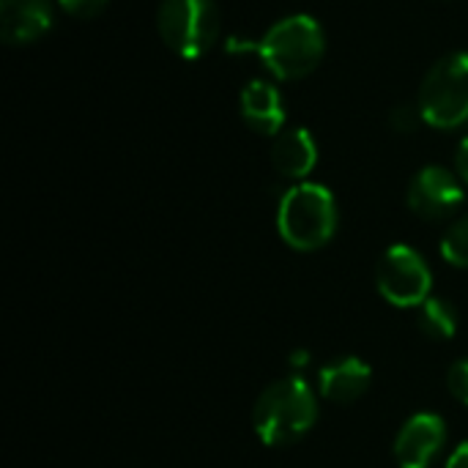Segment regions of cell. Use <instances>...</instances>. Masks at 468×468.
<instances>
[{
	"label": "cell",
	"mask_w": 468,
	"mask_h": 468,
	"mask_svg": "<svg viewBox=\"0 0 468 468\" xmlns=\"http://www.w3.org/2000/svg\"><path fill=\"white\" fill-rule=\"evenodd\" d=\"M230 49H252L277 80H302L324 60L326 36L318 19L293 14L277 19L261 38L230 44Z\"/></svg>",
	"instance_id": "1"
},
{
	"label": "cell",
	"mask_w": 468,
	"mask_h": 468,
	"mask_svg": "<svg viewBox=\"0 0 468 468\" xmlns=\"http://www.w3.org/2000/svg\"><path fill=\"white\" fill-rule=\"evenodd\" d=\"M318 420L315 392L302 378L269 384L252 409V428L269 447H291L304 439Z\"/></svg>",
	"instance_id": "2"
},
{
	"label": "cell",
	"mask_w": 468,
	"mask_h": 468,
	"mask_svg": "<svg viewBox=\"0 0 468 468\" xmlns=\"http://www.w3.org/2000/svg\"><path fill=\"white\" fill-rule=\"evenodd\" d=\"M335 195L313 181L291 186L277 208V230L282 241L299 252H315L326 247L337 233Z\"/></svg>",
	"instance_id": "3"
},
{
	"label": "cell",
	"mask_w": 468,
	"mask_h": 468,
	"mask_svg": "<svg viewBox=\"0 0 468 468\" xmlns=\"http://www.w3.org/2000/svg\"><path fill=\"white\" fill-rule=\"evenodd\" d=\"M417 104L433 129L452 132L468 126V52H450L431 66Z\"/></svg>",
	"instance_id": "4"
},
{
	"label": "cell",
	"mask_w": 468,
	"mask_h": 468,
	"mask_svg": "<svg viewBox=\"0 0 468 468\" xmlns=\"http://www.w3.org/2000/svg\"><path fill=\"white\" fill-rule=\"evenodd\" d=\"M156 30L170 52L195 60L219 41L222 14L214 0H162Z\"/></svg>",
	"instance_id": "5"
},
{
	"label": "cell",
	"mask_w": 468,
	"mask_h": 468,
	"mask_svg": "<svg viewBox=\"0 0 468 468\" xmlns=\"http://www.w3.org/2000/svg\"><path fill=\"white\" fill-rule=\"evenodd\" d=\"M378 293L395 307H417L428 299L433 277L428 261L409 244L389 247L376 266Z\"/></svg>",
	"instance_id": "6"
},
{
	"label": "cell",
	"mask_w": 468,
	"mask_h": 468,
	"mask_svg": "<svg viewBox=\"0 0 468 468\" xmlns=\"http://www.w3.org/2000/svg\"><path fill=\"white\" fill-rule=\"evenodd\" d=\"M406 200L422 219H447L463 203V181L441 165H428L411 178Z\"/></svg>",
	"instance_id": "7"
},
{
	"label": "cell",
	"mask_w": 468,
	"mask_h": 468,
	"mask_svg": "<svg viewBox=\"0 0 468 468\" xmlns=\"http://www.w3.org/2000/svg\"><path fill=\"white\" fill-rule=\"evenodd\" d=\"M444 444V420L436 414H414L395 439V461L400 468H431Z\"/></svg>",
	"instance_id": "8"
},
{
	"label": "cell",
	"mask_w": 468,
	"mask_h": 468,
	"mask_svg": "<svg viewBox=\"0 0 468 468\" xmlns=\"http://www.w3.org/2000/svg\"><path fill=\"white\" fill-rule=\"evenodd\" d=\"M52 19V0H0V38L8 47H25L44 38Z\"/></svg>",
	"instance_id": "9"
},
{
	"label": "cell",
	"mask_w": 468,
	"mask_h": 468,
	"mask_svg": "<svg viewBox=\"0 0 468 468\" xmlns=\"http://www.w3.org/2000/svg\"><path fill=\"white\" fill-rule=\"evenodd\" d=\"M241 118L255 134L277 137L288 121L280 88L266 80L247 82L241 90Z\"/></svg>",
	"instance_id": "10"
},
{
	"label": "cell",
	"mask_w": 468,
	"mask_h": 468,
	"mask_svg": "<svg viewBox=\"0 0 468 468\" xmlns=\"http://www.w3.org/2000/svg\"><path fill=\"white\" fill-rule=\"evenodd\" d=\"M271 165L282 178L302 181L318 165V143L310 129H282L271 145Z\"/></svg>",
	"instance_id": "11"
},
{
	"label": "cell",
	"mask_w": 468,
	"mask_h": 468,
	"mask_svg": "<svg viewBox=\"0 0 468 468\" xmlns=\"http://www.w3.org/2000/svg\"><path fill=\"white\" fill-rule=\"evenodd\" d=\"M370 387V367L356 356H340L321 370V395L332 403H354Z\"/></svg>",
	"instance_id": "12"
},
{
	"label": "cell",
	"mask_w": 468,
	"mask_h": 468,
	"mask_svg": "<svg viewBox=\"0 0 468 468\" xmlns=\"http://www.w3.org/2000/svg\"><path fill=\"white\" fill-rule=\"evenodd\" d=\"M417 326L431 340H450L458 332V313L447 299H425L420 304Z\"/></svg>",
	"instance_id": "13"
},
{
	"label": "cell",
	"mask_w": 468,
	"mask_h": 468,
	"mask_svg": "<svg viewBox=\"0 0 468 468\" xmlns=\"http://www.w3.org/2000/svg\"><path fill=\"white\" fill-rule=\"evenodd\" d=\"M441 255L447 263L458 266V269H468V217L455 219L444 239H441Z\"/></svg>",
	"instance_id": "14"
},
{
	"label": "cell",
	"mask_w": 468,
	"mask_h": 468,
	"mask_svg": "<svg viewBox=\"0 0 468 468\" xmlns=\"http://www.w3.org/2000/svg\"><path fill=\"white\" fill-rule=\"evenodd\" d=\"M420 123H425L420 104H398V107L392 110V115H389V126H392L395 132H400V134L417 132Z\"/></svg>",
	"instance_id": "15"
},
{
	"label": "cell",
	"mask_w": 468,
	"mask_h": 468,
	"mask_svg": "<svg viewBox=\"0 0 468 468\" xmlns=\"http://www.w3.org/2000/svg\"><path fill=\"white\" fill-rule=\"evenodd\" d=\"M447 387H450V395L455 400H461L463 406H468V356L466 359H458L450 373H447Z\"/></svg>",
	"instance_id": "16"
},
{
	"label": "cell",
	"mask_w": 468,
	"mask_h": 468,
	"mask_svg": "<svg viewBox=\"0 0 468 468\" xmlns=\"http://www.w3.org/2000/svg\"><path fill=\"white\" fill-rule=\"evenodd\" d=\"M110 0H58V5L74 19H93L107 8Z\"/></svg>",
	"instance_id": "17"
},
{
	"label": "cell",
	"mask_w": 468,
	"mask_h": 468,
	"mask_svg": "<svg viewBox=\"0 0 468 468\" xmlns=\"http://www.w3.org/2000/svg\"><path fill=\"white\" fill-rule=\"evenodd\" d=\"M455 167H458V176L461 181L468 186V134L461 140L458 145V154H455Z\"/></svg>",
	"instance_id": "18"
},
{
	"label": "cell",
	"mask_w": 468,
	"mask_h": 468,
	"mask_svg": "<svg viewBox=\"0 0 468 468\" xmlns=\"http://www.w3.org/2000/svg\"><path fill=\"white\" fill-rule=\"evenodd\" d=\"M447 468H468V441L466 444H461V447L450 455Z\"/></svg>",
	"instance_id": "19"
}]
</instances>
